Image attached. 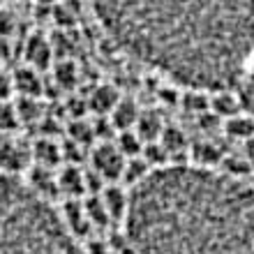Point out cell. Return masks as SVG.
Instances as JSON below:
<instances>
[{"label":"cell","mask_w":254,"mask_h":254,"mask_svg":"<svg viewBox=\"0 0 254 254\" xmlns=\"http://www.w3.org/2000/svg\"><path fill=\"white\" fill-rule=\"evenodd\" d=\"M111 40L181 88H238L254 56V0H100Z\"/></svg>","instance_id":"1"},{"label":"cell","mask_w":254,"mask_h":254,"mask_svg":"<svg viewBox=\"0 0 254 254\" xmlns=\"http://www.w3.org/2000/svg\"><path fill=\"white\" fill-rule=\"evenodd\" d=\"M123 224L139 254H254V183L169 164L129 190Z\"/></svg>","instance_id":"2"},{"label":"cell","mask_w":254,"mask_h":254,"mask_svg":"<svg viewBox=\"0 0 254 254\" xmlns=\"http://www.w3.org/2000/svg\"><path fill=\"white\" fill-rule=\"evenodd\" d=\"M0 254H86L58 208L19 176L0 174Z\"/></svg>","instance_id":"3"},{"label":"cell","mask_w":254,"mask_h":254,"mask_svg":"<svg viewBox=\"0 0 254 254\" xmlns=\"http://www.w3.org/2000/svg\"><path fill=\"white\" fill-rule=\"evenodd\" d=\"M125 162V155L116 148L114 141H100L90 153V169L97 171L107 183H121Z\"/></svg>","instance_id":"4"},{"label":"cell","mask_w":254,"mask_h":254,"mask_svg":"<svg viewBox=\"0 0 254 254\" xmlns=\"http://www.w3.org/2000/svg\"><path fill=\"white\" fill-rule=\"evenodd\" d=\"M33 164V148L16 139L0 141V174L21 176Z\"/></svg>","instance_id":"5"},{"label":"cell","mask_w":254,"mask_h":254,"mask_svg":"<svg viewBox=\"0 0 254 254\" xmlns=\"http://www.w3.org/2000/svg\"><path fill=\"white\" fill-rule=\"evenodd\" d=\"M23 181L28 183V188L35 194H40L42 199L54 201V196H61L58 192V171L42 164H30L28 171L23 174Z\"/></svg>","instance_id":"6"},{"label":"cell","mask_w":254,"mask_h":254,"mask_svg":"<svg viewBox=\"0 0 254 254\" xmlns=\"http://www.w3.org/2000/svg\"><path fill=\"white\" fill-rule=\"evenodd\" d=\"M100 199L107 208L109 217L116 224H123L127 217V208H129V190L118 183H109L107 188L100 192Z\"/></svg>","instance_id":"7"},{"label":"cell","mask_w":254,"mask_h":254,"mask_svg":"<svg viewBox=\"0 0 254 254\" xmlns=\"http://www.w3.org/2000/svg\"><path fill=\"white\" fill-rule=\"evenodd\" d=\"M63 215V220H65L67 229L72 231L74 238H79L83 241L93 227H90V220H88V213H86V206H83V199H65L63 208H58Z\"/></svg>","instance_id":"8"},{"label":"cell","mask_w":254,"mask_h":254,"mask_svg":"<svg viewBox=\"0 0 254 254\" xmlns=\"http://www.w3.org/2000/svg\"><path fill=\"white\" fill-rule=\"evenodd\" d=\"M241 111H245V109H243L238 88H220V90L210 93V114L217 116L222 123L238 116Z\"/></svg>","instance_id":"9"},{"label":"cell","mask_w":254,"mask_h":254,"mask_svg":"<svg viewBox=\"0 0 254 254\" xmlns=\"http://www.w3.org/2000/svg\"><path fill=\"white\" fill-rule=\"evenodd\" d=\"M58 192L63 199H83L86 196V169L67 164L58 171Z\"/></svg>","instance_id":"10"},{"label":"cell","mask_w":254,"mask_h":254,"mask_svg":"<svg viewBox=\"0 0 254 254\" xmlns=\"http://www.w3.org/2000/svg\"><path fill=\"white\" fill-rule=\"evenodd\" d=\"M121 102V93L109 83L93 88V93L88 97V111H93L97 118H109V114L116 109V104Z\"/></svg>","instance_id":"11"},{"label":"cell","mask_w":254,"mask_h":254,"mask_svg":"<svg viewBox=\"0 0 254 254\" xmlns=\"http://www.w3.org/2000/svg\"><path fill=\"white\" fill-rule=\"evenodd\" d=\"M30 148H33V164L56 169L58 164L65 162V157H63V146L54 136H40Z\"/></svg>","instance_id":"12"},{"label":"cell","mask_w":254,"mask_h":254,"mask_svg":"<svg viewBox=\"0 0 254 254\" xmlns=\"http://www.w3.org/2000/svg\"><path fill=\"white\" fill-rule=\"evenodd\" d=\"M23 54H26V65L35 67L37 72L51 67V63H54V49H51L47 37H40V35H33L28 40Z\"/></svg>","instance_id":"13"},{"label":"cell","mask_w":254,"mask_h":254,"mask_svg":"<svg viewBox=\"0 0 254 254\" xmlns=\"http://www.w3.org/2000/svg\"><path fill=\"white\" fill-rule=\"evenodd\" d=\"M139 116H141V111H139V107H136V102L121 97V102L116 104V109L109 114V121H111L116 134H118V132H125V129H134Z\"/></svg>","instance_id":"14"},{"label":"cell","mask_w":254,"mask_h":254,"mask_svg":"<svg viewBox=\"0 0 254 254\" xmlns=\"http://www.w3.org/2000/svg\"><path fill=\"white\" fill-rule=\"evenodd\" d=\"M12 81H14V90L21 97H40L42 95V79L35 67L26 65V67H21V69H16Z\"/></svg>","instance_id":"15"},{"label":"cell","mask_w":254,"mask_h":254,"mask_svg":"<svg viewBox=\"0 0 254 254\" xmlns=\"http://www.w3.org/2000/svg\"><path fill=\"white\" fill-rule=\"evenodd\" d=\"M222 160H224L222 150L215 146V143H210V141H201V143H196V146L190 148V162H192L194 167L220 169Z\"/></svg>","instance_id":"16"},{"label":"cell","mask_w":254,"mask_h":254,"mask_svg":"<svg viewBox=\"0 0 254 254\" xmlns=\"http://www.w3.org/2000/svg\"><path fill=\"white\" fill-rule=\"evenodd\" d=\"M224 134L234 141H254V116L248 111H241L238 116L224 121Z\"/></svg>","instance_id":"17"},{"label":"cell","mask_w":254,"mask_h":254,"mask_svg":"<svg viewBox=\"0 0 254 254\" xmlns=\"http://www.w3.org/2000/svg\"><path fill=\"white\" fill-rule=\"evenodd\" d=\"M181 109H185L190 116H203L210 111V93L199 90V88H185L181 93Z\"/></svg>","instance_id":"18"},{"label":"cell","mask_w":254,"mask_h":254,"mask_svg":"<svg viewBox=\"0 0 254 254\" xmlns=\"http://www.w3.org/2000/svg\"><path fill=\"white\" fill-rule=\"evenodd\" d=\"M164 146V150L169 153V157H171V162H174V157H178V155H183L185 150H188V136H185V132H183L178 125H164V129H162L160 139H157Z\"/></svg>","instance_id":"19"},{"label":"cell","mask_w":254,"mask_h":254,"mask_svg":"<svg viewBox=\"0 0 254 254\" xmlns=\"http://www.w3.org/2000/svg\"><path fill=\"white\" fill-rule=\"evenodd\" d=\"M134 129H136V134H139L146 143L148 141H157L160 139V134H162V129H164V121L160 118L157 111H141Z\"/></svg>","instance_id":"20"},{"label":"cell","mask_w":254,"mask_h":254,"mask_svg":"<svg viewBox=\"0 0 254 254\" xmlns=\"http://www.w3.org/2000/svg\"><path fill=\"white\" fill-rule=\"evenodd\" d=\"M83 206H86L88 220H90V227L97 229V231H104L109 224H114L111 217H109L107 208L102 203L100 194H93V196H83Z\"/></svg>","instance_id":"21"},{"label":"cell","mask_w":254,"mask_h":254,"mask_svg":"<svg viewBox=\"0 0 254 254\" xmlns=\"http://www.w3.org/2000/svg\"><path fill=\"white\" fill-rule=\"evenodd\" d=\"M114 143H116V148L125 155V160H129V157H139V155L143 153V146H146V141L136 134V129L118 132L114 136Z\"/></svg>","instance_id":"22"},{"label":"cell","mask_w":254,"mask_h":254,"mask_svg":"<svg viewBox=\"0 0 254 254\" xmlns=\"http://www.w3.org/2000/svg\"><path fill=\"white\" fill-rule=\"evenodd\" d=\"M238 93H241L243 100V109L254 116V56L250 61L248 69H245V74H243L241 83H238Z\"/></svg>","instance_id":"23"},{"label":"cell","mask_w":254,"mask_h":254,"mask_svg":"<svg viewBox=\"0 0 254 254\" xmlns=\"http://www.w3.org/2000/svg\"><path fill=\"white\" fill-rule=\"evenodd\" d=\"M76 76H79V74H76V65L69 61H63L54 67V79L61 88H67V90L74 88L76 86Z\"/></svg>","instance_id":"24"},{"label":"cell","mask_w":254,"mask_h":254,"mask_svg":"<svg viewBox=\"0 0 254 254\" xmlns=\"http://www.w3.org/2000/svg\"><path fill=\"white\" fill-rule=\"evenodd\" d=\"M14 109H16V116H19L21 123H30L40 118V102H37V97H19Z\"/></svg>","instance_id":"25"},{"label":"cell","mask_w":254,"mask_h":254,"mask_svg":"<svg viewBox=\"0 0 254 254\" xmlns=\"http://www.w3.org/2000/svg\"><path fill=\"white\" fill-rule=\"evenodd\" d=\"M19 116H16V109L14 104H7V102H0V132H14L19 127Z\"/></svg>","instance_id":"26"},{"label":"cell","mask_w":254,"mask_h":254,"mask_svg":"<svg viewBox=\"0 0 254 254\" xmlns=\"http://www.w3.org/2000/svg\"><path fill=\"white\" fill-rule=\"evenodd\" d=\"M14 26H16V21L9 12L5 9H0V37H7V35H12Z\"/></svg>","instance_id":"27"},{"label":"cell","mask_w":254,"mask_h":254,"mask_svg":"<svg viewBox=\"0 0 254 254\" xmlns=\"http://www.w3.org/2000/svg\"><path fill=\"white\" fill-rule=\"evenodd\" d=\"M14 90V81L12 76H5V74H0V102L7 100Z\"/></svg>","instance_id":"28"},{"label":"cell","mask_w":254,"mask_h":254,"mask_svg":"<svg viewBox=\"0 0 254 254\" xmlns=\"http://www.w3.org/2000/svg\"><path fill=\"white\" fill-rule=\"evenodd\" d=\"M40 2H47V5H49V2H54V0H40Z\"/></svg>","instance_id":"29"}]
</instances>
